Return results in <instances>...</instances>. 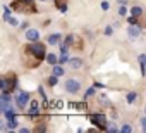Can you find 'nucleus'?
Masks as SVG:
<instances>
[{"instance_id":"obj_1","label":"nucleus","mask_w":146,"mask_h":133,"mask_svg":"<svg viewBox=\"0 0 146 133\" xmlns=\"http://www.w3.org/2000/svg\"><path fill=\"white\" fill-rule=\"evenodd\" d=\"M12 9L17 11V12H24V14L26 12H29V14L36 12V7L33 4V0H16L12 4Z\"/></svg>"},{"instance_id":"obj_2","label":"nucleus","mask_w":146,"mask_h":133,"mask_svg":"<svg viewBox=\"0 0 146 133\" xmlns=\"http://www.w3.org/2000/svg\"><path fill=\"white\" fill-rule=\"evenodd\" d=\"M26 52L31 54V55H35L38 60H41V59L45 57V54H46V52H45V47H43L41 43H38V42H31V45L26 48Z\"/></svg>"},{"instance_id":"obj_3","label":"nucleus","mask_w":146,"mask_h":133,"mask_svg":"<svg viewBox=\"0 0 146 133\" xmlns=\"http://www.w3.org/2000/svg\"><path fill=\"white\" fill-rule=\"evenodd\" d=\"M16 85H17V83H16V78H14L12 81H9V80H5V78H4V80H0V87H2V92L14 90V88H16Z\"/></svg>"},{"instance_id":"obj_4","label":"nucleus","mask_w":146,"mask_h":133,"mask_svg":"<svg viewBox=\"0 0 146 133\" xmlns=\"http://www.w3.org/2000/svg\"><path fill=\"white\" fill-rule=\"evenodd\" d=\"M65 88H67V92H70V93H76V92H79L81 85H79L78 80H69V81L65 83Z\"/></svg>"},{"instance_id":"obj_5","label":"nucleus","mask_w":146,"mask_h":133,"mask_svg":"<svg viewBox=\"0 0 146 133\" xmlns=\"http://www.w3.org/2000/svg\"><path fill=\"white\" fill-rule=\"evenodd\" d=\"M28 102H29V95L24 93V92H21V93L17 95V105H19L21 109H24V107L28 105Z\"/></svg>"},{"instance_id":"obj_6","label":"nucleus","mask_w":146,"mask_h":133,"mask_svg":"<svg viewBox=\"0 0 146 133\" xmlns=\"http://www.w3.org/2000/svg\"><path fill=\"white\" fill-rule=\"evenodd\" d=\"M91 121L93 123H96L98 126H102V128H105L107 126V118L103 116V114H95V116H91Z\"/></svg>"},{"instance_id":"obj_7","label":"nucleus","mask_w":146,"mask_h":133,"mask_svg":"<svg viewBox=\"0 0 146 133\" xmlns=\"http://www.w3.org/2000/svg\"><path fill=\"white\" fill-rule=\"evenodd\" d=\"M67 43H69V45H72V47H76V48H81V47H83V42H81L78 36H74V35L67 36Z\"/></svg>"},{"instance_id":"obj_8","label":"nucleus","mask_w":146,"mask_h":133,"mask_svg":"<svg viewBox=\"0 0 146 133\" xmlns=\"http://www.w3.org/2000/svg\"><path fill=\"white\" fill-rule=\"evenodd\" d=\"M139 35H141V28L137 24H131L129 26V36L131 38H137Z\"/></svg>"},{"instance_id":"obj_9","label":"nucleus","mask_w":146,"mask_h":133,"mask_svg":"<svg viewBox=\"0 0 146 133\" xmlns=\"http://www.w3.org/2000/svg\"><path fill=\"white\" fill-rule=\"evenodd\" d=\"M69 68L70 69H79V68H83V60L81 59H69Z\"/></svg>"},{"instance_id":"obj_10","label":"nucleus","mask_w":146,"mask_h":133,"mask_svg":"<svg viewBox=\"0 0 146 133\" xmlns=\"http://www.w3.org/2000/svg\"><path fill=\"white\" fill-rule=\"evenodd\" d=\"M26 38H28L29 42H36V40L40 38V33H38L36 30H28V31H26Z\"/></svg>"},{"instance_id":"obj_11","label":"nucleus","mask_w":146,"mask_h":133,"mask_svg":"<svg viewBox=\"0 0 146 133\" xmlns=\"http://www.w3.org/2000/svg\"><path fill=\"white\" fill-rule=\"evenodd\" d=\"M58 42H60V35H58V33H55V35H50V36H48V43H50V45H57Z\"/></svg>"},{"instance_id":"obj_12","label":"nucleus","mask_w":146,"mask_h":133,"mask_svg":"<svg viewBox=\"0 0 146 133\" xmlns=\"http://www.w3.org/2000/svg\"><path fill=\"white\" fill-rule=\"evenodd\" d=\"M141 12H143V9H141L139 5H136V7H132V9H131V14H132V16H136V17H139V16H141Z\"/></svg>"},{"instance_id":"obj_13","label":"nucleus","mask_w":146,"mask_h":133,"mask_svg":"<svg viewBox=\"0 0 146 133\" xmlns=\"http://www.w3.org/2000/svg\"><path fill=\"white\" fill-rule=\"evenodd\" d=\"M46 60H48V62H50L52 66H55L58 59H57V55H55V54H48V55H46Z\"/></svg>"},{"instance_id":"obj_14","label":"nucleus","mask_w":146,"mask_h":133,"mask_svg":"<svg viewBox=\"0 0 146 133\" xmlns=\"http://www.w3.org/2000/svg\"><path fill=\"white\" fill-rule=\"evenodd\" d=\"M29 114H31V116H36V114H38V102H35V100L31 102V111H29Z\"/></svg>"},{"instance_id":"obj_15","label":"nucleus","mask_w":146,"mask_h":133,"mask_svg":"<svg viewBox=\"0 0 146 133\" xmlns=\"http://www.w3.org/2000/svg\"><path fill=\"white\" fill-rule=\"evenodd\" d=\"M7 126H9V128H12V130H14V128L17 126V119H16V116L9 118V121H7Z\"/></svg>"},{"instance_id":"obj_16","label":"nucleus","mask_w":146,"mask_h":133,"mask_svg":"<svg viewBox=\"0 0 146 133\" xmlns=\"http://www.w3.org/2000/svg\"><path fill=\"white\" fill-rule=\"evenodd\" d=\"M53 75L55 76H62L64 75V68H60V66H53Z\"/></svg>"},{"instance_id":"obj_17","label":"nucleus","mask_w":146,"mask_h":133,"mask_svg":"<svg viewBox=\"0 0 146 133\" xmlns=\"http://www.w3.org/2000/svg\"><path fill=\"white\" fill-rule=\"evenodd\" d=\"M57 78H58V76H55V75H52V76L48 78V85H50V87H53V85H57V83H58V80H57Z\"/></svg>"},{"instance_id":"obj_18","label":"nucleus","mask_w":146,"mask_h":133,"mask_svg":"<svg viewBox=\"0 0 146 133\" xmlns=\"http://www.w3.org/2000/svg\"><path fill=\"white\" fill-rule=\"evenodd\" d=\"M9 17H11V9L5 5V7H4V19H9Z\"/></svg>"},{"instance_id":"obj_19","label":"nucleus","mask_w":146,"mask_h":133,"mask_svg":"<svg viewBox=\"0 0 146 133\" xmlns=\"http://www.w3.org/2000/svg\"><path fill=\"white\" fill-rule=\"evenodd\" d=\"M134 100H136V93H134V92H131V93H127V102H131V104H132Z\"/></svg>"},{"instance_id":"obj_20","label":"nucleus","mask_w":146,"mask_h":133,"mask_svg":"<svg viewBox=\"0 0 146 133\" xmlns=\"http://www.w3.org/2000/svg\"><path fill=\"white\" fill-rule=\"evenodd\" d=\"M120 131H122V133H129V131H131V126H129V124H124V126L120 128Z\"/></svg>"},{"instance_id":"obj_21","label":"nucleus","mask_w":146,"mask_h":133,"mask_svg":"<svg viewBox=\"0 0 146 133\" xmlns=\"http://www.w3.org/2000/svg\"><path fill=\"white\" fill-rule=\"evenodd\" d=\"M119 14H120V16H125V14H127V11H125V5H122V7L119 9Z\"/></svg>"},{"instance_id":"obj_22","label":"nucleus","mask_w":146,"mask_h":133,"mask_svg":"<svg viewBox=\"0 0 146 133\" xmlns=\"http://www.w3.org/2000/svg\"><path fill=\"white\" fill-rule=\"evenodd\" d=\"M7 21H9V23H11L12 26H17V19H16V17H9Z\"/></svg>"},{"instance_id":"obj_23","label":"nucleus","mask_w":146,"mask_h":133,"mask_svg":"<svg viewBox=\"0 0 146 133\" xmlns=\"http://www.w3.org/2000/svg\"><path fill=\"white\" fill-rule=\"evenodd\" d=\"M62 105H64V102H62V100H57V102H53V107H57V109H60Z\"/></svg>"},{"instance_id":"obj_24","label":"nucleus","mask_w":146,"mask_h":133,"mask_svg":"<svg viewBox=\"0 0 146 133\" xmlns=\"http://www.w3.org/2000/svg\"><path fill=\"white\" fill-rule=\"evenodd\" d=\"M108 7H110L108 2H102V9H103V11H108Z\"/></svg>"},{"instance_id":"obj_25","label":"nucleus","mask_w":146,"mask_h":133,"mask_svg":"<svg viewBox=\"0 0 146 133\" xmlns=\"http://www.w3.org/2000/svg\"><path fill=\"white\" fill-rule=\"evenodd\" d=\"M112 33H113V30H112L110 26H108V28H105V35H112Z\"/></svg>"},{"instance_id":"obj_26","label":"nucleus","mask_w":146,"mask_h":133,"mask_svg":"<svg viewBox=\"0 0 146 133\" xmlns=\"http://www.w3.org/2000/svg\"><path fill=\"white\" fill-rule=\"evenodd\" d=\"M93 93H95V90H93V88H90V90H88V92H86V97H91V95H93Z\"/></svg>"},{"instance_id":"obj_27","label":"nucleus","mask_w":146,"mask_h":133,"mask_svg":"<svg viewBox=\"0 0 146 133\" xmlns=\"http://www.w3.org/2000/svg\"><path fill=\"white\" fill-rule=\"evenodd\" d=\"M141 123H143V130L146 131V118H144V119H141Z\"/></svg>"},{"instance_id":"obj_28","label":"nucleus","mask_w":146,"mask_h":133,"mask_svg":"<svg viewBox=\"0 0 146 133\" xmlns=\"http://www.w3.org/2000/svg\"><path fill=\"white\" fill-rule=\"evenodd\" d=\"M125 2H127V0H119V4H120V5H125Z\"/></svg>"}]
</instances>
